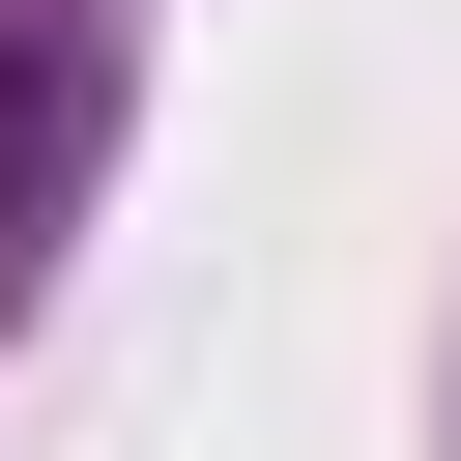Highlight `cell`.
<instances>
[{
	"label": "cell",
	"instance_id": "obj_1",
	"mask_svg": "<svg viewBox=\"0 0 461 461\" xmlns=\"http://www.w3.org/2000/svg\"><path fill=\"white\" fill-rule=\"evenodd\" d=\"M0 144H29V86H0Z\"/></svg>",
	"mask_w": 461,
	"mask_h": 461
}]
</instances>
